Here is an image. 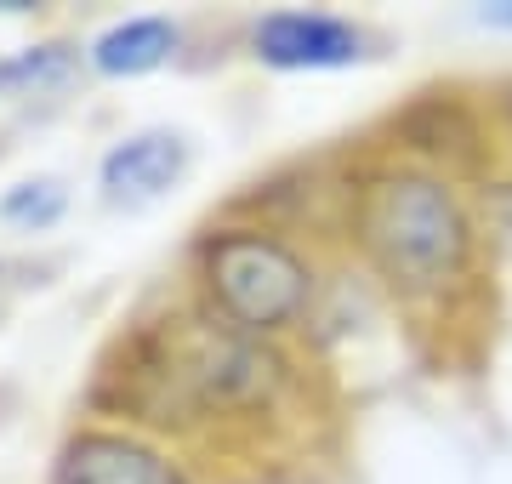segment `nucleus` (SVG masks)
<instances>
[{
    "label": "nucleus",
    "mask_w": 512,
    "mask_h": 484,
    "mask_svg": "<svg viewBox=\"0 0 512 484\" xmlns=\"http://www.w3.org/2000/svg\"><path fill=\"white\" fill-rule=\"evenodd\" d=\"M473 18L495 35H512V0H484V6H473Z\"/></svg>",
    "instance_id": "11"
},
{
    "label": "nucleus",
    "mask_w": 512,
    "mask_h": 484,
    "mask_svg": "<svg viewBox=\"0 0 512 484\" xmlns=\"http://www.w3.org/2000/svg\"><path fill=\"white\" fill-rule=\"evenodd\" d=\"M183 46V29L160 12H137V18H120L109 29H97L92 46H86V63L92 75L103 80H143L154 69H165Z\"/></svg>",
    "instance_id": "7"
},
{
    "label": "nucleus",
    "mask_w": 512,
    "mask_h": 484,
    "mask_svg": "<svg viewBox=\"0 0 512 484\" xmlns=\"http://www.w3.org/2000/svg\"><path fill=\"white\" fill-rule=\"evenodd\" d=\"M330 251L433 371H473L484 359L501 251L467 177L365 137L336 160Z\"/></svg>",
    "instance_id": "1"
},
{
    "label": "nucleus",
    "mask_w": 512,
    "mask_h": 484,
    "mask_svg": "<svg viewBox=\"0 0 512 484\" xmlns=\"http://www.w3.org/2000/svg\"><path fill=\"white\" fill-rule=\"evenodd\" d=\"M52 484H194V473L143 428H74L52 456Z\"/></svg>",
    "instance_id": "5"
},
{
    "label": "nucleus",
    "mask_w": 512,
    "mask_h": 484,
    "mask_svg": "<svg viewBox=\"0 0 512 484\" xmlns=\"http://www.w3.org/2000/svg\"><path fill=\"white\" fill-rule=\"evenodd\" d=\"M120 365H103L97 393H114L126 428L217 439L245 462L285 467L336 445L342 393L308 342H256L228 331L205 308H177L114 342Z\"/></svg>",
    "instance_id": "2"
},
{
    "label": "nucleus",
    "mask_w": 512,
    "mask_h": 484,
    "mask_svg": "<svg viewBox=\"0 0 512 484\" xmlns=\"http://www.w3.org/2000/svg\"><path fill=\"white\" fill-rule=\"evenodd\" d=\"M0 274H6V268H0Z\"/></svg>",
    "instance_id": "12"
},
{
    "label": "nucleus",
    "mask_w": 512,
    "mask_h": 484,
    "mask_svg": "<svg viewBox=\"0 0 512 484\" xmlns=\"http://www.w3.org/2000/svg\"><path fill=\"white\" fill-rule=\"evenodd\" d=\"M194 166V143L177 126H137L114 137L97 160V188L109 205H148L171 194Z\"/></svg>",
    "instance_id": "6"
},
{
    "label": "nucleus",
    "mask_w": 512,
    "mask_h": 484,
    "mask_svg": "<svg viewBox=\"0 0 512 484\" xmlns=\"http://www.w3.org/2000/svg\"><path fill=\"white\" fill-rule=\"evenodd\" d=\"M251 57L274 75H336L376 57L382 35L348 12H313V6H279L251 23Z\"/></svg>",
    "instance_id": "4"
},
{
    "label": "nucleus",
    "mask_w": 512,
    "mask_h": 484,
    "mask_svg": "<svg viewBox=\"0 0 512 484\" xmlns=\"http://www.w3.org/2000/svg\"><path fill=\"white\" fill-rule=\"evenodd\" d=\"M74 52L69 40H40V46H23L0 63V86H18V92H46V86H63L74 75Z\"/></svg>",
    "instance_id": "9"
},
{
    "label": "nucleus",
    "mask_w": 512,
    "mask_h": 484,
    "mask_svg": "<svg viewBox=\"0 0 512 484\" xmlns=\"http://www.w3.org/2000/svg\"><path fill=\"white\" fill-rule=\"evenodd\" d=\"M342 257L268 217L211 223L194 245V308L256 342H308L325 319Z\"/></svg>",
    "instance_id": "3"
},
{
    "label": "nucleus",
    "mask_w": 512,
    "mask_h": 484,
    "mask_svg": "<svg viewBox=\"0 0 512 484\" xmlns=\"http://www.w3.org/2000/svg\"><path fill=\"white\" fill-rule=\"evenodd\" d=\"M63 211H69V183L52 177V171L18 177V183L0 194V223L18 228V234H46V228L63 223Z\"/></svg>",
    "instance_id": "8"
},
{
    "label": "nucleus",
    "mask_w": 512,
    "mask_h": 484,
    "mask_svg": "<svg viewBox=\"0 0 512 484\" xmlns=\"http://www.w3.org/2000/svg\"><path fill=\"white\" fill-rule=\"evenodd\" d=\"M490 92V114H495V137H501V166H512V75L484 86Z\"/></svg>",
    "instance_id": "10"
}]
</instances>
